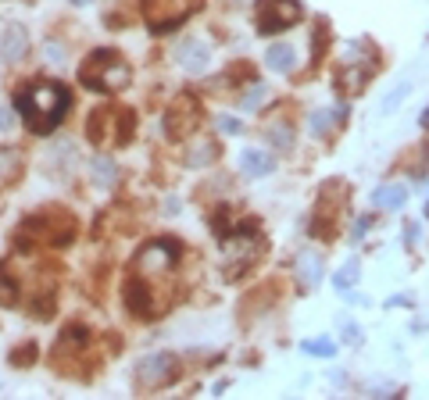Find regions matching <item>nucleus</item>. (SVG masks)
<instances>
[{
    "mask_svg": "<svg viewBox=\"0 0 429 400\" xmlns=\"http://www.w3.org/2000/svg\"><path fill=\"white\" fill-rule=\"evenodd\" d=\"M68 108H72L68 86L51 83V79H29L15 93V111L22 115V122L33 136H51L65 122Z\"/></svg>",
    "mask_w": 429,
    "mask_h": 400,
    "instance_id": "obj_1",
    "label": "nucleus"
},
{
    "mask_svg": "<svg viewBox=\"0 0 429 400\" xmlns=\"http://www.w3.org/2000/svg\"><path fill=\"white\" fill-rule=\"evenodd\" d=\"M129 76H133L129 61H125L118 51H111V47L90 51L86 61H83L79 72H76V79H79L86 90H93V93H118L122 86H129Z\"/></svg>",
    "mask_w": 429,
    "mask_h": 400,
    "instance_id": "obj_2",
    "label": "nucleus"
},
{
    "mask_svg": "<svg viewBox=\"0 0 429 400\" xmlns=\"http://www.w3.org/2000/svg\"><path fill=\"white\" fill-rule=\"evenodd\" d=\"M133 125H136V118L129 108L108 104V108H93V115L86 122V136L93 147H125L133 136Z\"/></svg>",
    "mask_w": 429,
    "mask_h": 400,
    "instance_id": "obj_3",
    "label": "nucleus"
},
{
    "mask_svg": "<svg viewBox=\"0 0 429 400\" xmlns=\"http://www.w3.org/2000/svg\"><path fill=\"white\" fill-rule=\"evenodd\" d=\"M204 8V0H140V15L150 33H172Z\"/></svg>",
    "mask_w": 429,
    "mask_h": 400,
    "instance_id": "obj_4",
    "label": "nucleus"
},
{
    "mask_svg": "<svg viewBox=\"0 0 429 400\" xmlns=\"http://www.w3.org/2000/svg\"><path fill=\"white\" fill-rule=\"evenodd\" d=\"M258 250H262V232L254 229V222H247V225L240 222V229L233 236L222 232V265H226V275L237 279L240 272H247L254 265Z\"/></svg>",
    "mask_w": 429,
    "mask_h": 400,
    "instance_id": "obj_5",
    "label": "nucleus"
},
{
    "mask_svg": "<svg viewBox=\"0 0 429 400\" xmlns=\"http://www.w3.org/2000/svg\"><path fill=\"white\" fill-rule=\"evenodd\" d=\"M133 379H136L140 389H165V386H172L179 379V357L165 354V350L161 354H147V357L136 361Z\"/></svg>",
    "mask_w": 429,
    "mask_h": 400,
    "instance_id": "obj_6",
    "label": "nucleus"
},
{
    "mask_svg": "<svg viewBox=\"0 0 429 400\" xmlns=\"http://www.w3.org/2000/svg\"><path fill=\"white\" fill-rule=\"evenodd\" d=\"M304 8L301 0H258V29L269 33H286L301 22Z\"/></svg>",
    "mask_w": 429,
    "mask_h": 400,
    "instance_id": "obj_7",
    "label": "nucleus"
},
{
    "mask_svg": "<svg viewBox=\"0 0 429 400\" xmlns=\"http://www.w3.org/2000/svg\"><path fill=\"white\" fill-rule=\"evenodd\" d=\"M197 122H200V104H197V97H190V93L175 97V101L168 104L165 118H161V125H165V133H168L172 140H186V136L197 129Z\"/></svg>",
    "mask_w": 429,
    "mask_h": 400,
    "instance_id": "obj_8",
    "label": "nucleus"
},
{
    "mask_svg": "<svg viewBox=\"0 0 429 400\" xmlns=\"http://www.w3.org/2000/svg\"><path fill=\"white\" fill-rule=\"evenodd\" d=\"M29 54V29L26 26H19V22H11L8 29H4V36H0V58L4 61H22Z\"/></svg>",
    "mask_w": 429,
    "mask_h": 400,
    "instance_id": "obj_9",
    "label": "nucleus"
},
{
    "mask_svg": "<svg viewBox=\"0 0 429 400\" xmlns=\"http://www.w3.org/2000/svg\"><path fill=\"white\" fill-rule=\"evenodd\" d=\"M322 272H326V265H322V254H319V250H301V254H297V279H301L308 289L322 282Z\"/></svg>",
    "mask_w": 429,
    "mask_h": 400,
    "instance_id": "obj_10",
    "label": "nucleus"
},
{
    "mask_svg": "<svg viewBox=\"0 0 429 400\" xmlns=\"http://www.w3.org/2000/svg\"><path fill=\"white\" fill-rule=\"evenodd\" d=\"M207 47L200 43V40H186L182 47H179V65L186 68V72H204L207 68Z\"/></svg>",
    "mask_w": 429,
    "mask_h": 400,
    "instance_id": "obj_11",
    "label": "nucleus"
},
{
    "mask_svg": "<svg viewBox=\"0 0 429 400\" xmlns=\"http://www.w3.org/2000/svg\"><path fill=\"white\" fill-rule=\"evenodd\" d=\"M372 204L376 207H386V211H400L408 204V190L400 183H386V186H376L372 193Z\"/></svg>",
    "mask_w": 429,
    "mask_h": 400,
    "instance_id": "obj_12",
    "label": "nucleus"
},
{
    "mask_svg": "<svg viewBox=\"0 0 429 400\" xmlns=\"http://www.w3.org/2000/svg\"><path fill=\"white\" fill-rule=\"evenodd\" d=\"M240 168H244V175L262 179V175L272 172V158L265 150H240Z\"/></svg>",
    "mask_w": 429,
    "mask_h": 400,
    "instance_id": "obj_13",
    "label": "nucleus"
},
{
    "mask_svg": "<svg viewBox=\"0 0 429 400\" xmlns=\"http://www.w3.org/2000/svg\"><path fill=\"white\" fill-rule=\"evenodd\" d=\"M265 65H269L272 72H294V65H297V51L286 47V43H272L269 54H265Z\"/></svg>",
    "mask_w": 429,
    "mask_h": 400,
    "instance_id": "obj_14",
    "label": "nucleus"
},
{
    "mask_svg": "<svg viewBox=\"0 0 429 400\" xmlns=\"http://www.w3.org/2000/svg\"><path fill=\"white\" fill-rule=\"evenodd\" d=\"M19 168H22V158H19V150H11V147H0V190H4V186H11V183L19 179Z\"/></svg>",
    "mask_w": 429,
    "mask_h": 400,
    "instance_id": "obj_15",
    "label": "nucleus"
},
{
    "mask_svg": "<svg viewBox=\"0 0 429 400\" xmlns=\"http://www.w3.org/2000/svg\"><path fill=\"white\" fill-rule=\"evenodd\" d=\"M90 168H93V183H97V186H104V190H108V186H115V179H118V165H115L111 158H104V154H100V158H93V165H90Z\"/></svg>",
    "mask_w": 429,
    "mask_h": 400,
    "instance_id": "obj_16",
    "label": "nucleus"
},
{
    "mask_svg": "<svg viewBox=\"0 0 429 400\" xmlns=\"http://www.w3.org/2000/svg\"><path fill=\"white\" fill-rule=\"evenodd\" d=\"M358 275H361V265H358V257H351L347 265H340V268H336V275H333V286H336L340 293H347V289L358 282Z\"/></svg>",
    "mask_w": 429,
    "mask_h": 400,
    "instance_id": "obj_17",
    "label": "nucleus"
},
{
    "mask_svg": "<svg viewBox=\"0 0 429 400\" xmlns=\"http://www.w3.org/2000/svg\"><path fill=\"white\" fill-rule=\"evenodd\" d=\"M336 118H343V108H340L336 115H333V111H326V108H322V111H311V118H308L311 136H326V133L333 129V122H336Z\"/></svg>",
    "mask_w": 429,
    "mask_h": 400,
    "instance_id": "obj_18",
    "label": "nucleus"
},
{
    "mask_svg": "<svg viewBox=\"0 0 429 400\" xmlns=\"http://www.w3.org/2000/svg\"><path fill=\"white\" fill-rule=\"evenodd\" d=\"M301 350L311 354V357H333V354H336V343H333L329 336H315V339H304Z\"/></svg>",
    "mask_w": 429,
    "mask_h": 400,
    "instance_id": "obj_19",
    "label": "nucleus"
},
{
    "mask_svg": "<svg viewBox=\"0 0 429 400\" xmlns=\"http://www.w3.org/2000/svg\"><path fill=\"white\" fill-rule=\"evenodd\" d=\"M408 93H411V83H408V79H400V83H397V86H393V90H390V93L383 97V104H379V111H383V115H390V111H397V104H400V101H404Z\"/></svg>",
    "mask_w": 429,
    "mask_h": 400,
    "instance_id": "obj_20",
    "label": "nucleus"
},
{
    "mask_svg": "<svg viewBox=\"0 0 429 400\" xmlns=\"http://www.w3.org/2000/svg\"><path fill=\"white\" fill-rule=\"evenodd\" d=\"M269 140H272L276 150H290L294 147V129L283 125V122H276V125H269Z\"/></svg>",
    "mask_w": 429,
    "mask_h": 400,
    "instance_id": "obj_21",
    "label": "nucleus"
},
{
    "mask_svg": "<svg viewBox=\"0 0 429 400\" xmlns=\"http://www.w3.org/2000/svg\"><path fill=\"white\" fill-rule=\"evenodd\" d=\"M214 154H219V147H214V143H204V147H197V150L186 158V165H190V168H204L207 161H214Z\"/></svg>",
    "mask_w": 429,
    "mask_h": 400,
    "instance_id": "obj_22",
    "label": "nucleus"
},
{
    "mask_svg": "<svg viewBox=\"0 0 429 400\" xmlns=\"http://www.w3.org/2000/svg\"><path fill=\"white\" fill-rule=\"evenodd\" d=\"M368 72H372V68H358V72H354V68H347V72L340 76V79H343V90H351V93H354V90H361V86L368 83Z\"/></svg>",
    "mask_w": 429,
    "mask_h": 400,
    "instance_id": "obj_23",
    "label": "nucleus"
},
{
    "mask_svg": "<svg viewBox=\"0 0 429 400\" xmlns=\"http://www.w3.org/2000/svg\"><path fill=\"white\" fill-rule=\"evenodd\" d=\"M265 93H269V90H265V83H251V90H247V93H244V101H240V108H244V111H254V108L265 101Z\"/></svg>",
    "mask_w": 429,
    "mask_h": 400,
    "instance_id": "obj_24",
    "label": "nucleus"
},
{
    "mask_svg": "<svg viewBox=\"0 0 429 400\" xmlns=\"http://www.w3.org/2000/svg\"><path fill=\"white\" fill-rule=\"evenodd\" d=\"M219 129H222V133H229V136H237V133H244V122H237V118L222 115V118H219Z\"/></svg>",
    "mask_w": 429,
    "mask_h": 400,
    "instance_id": "obj_25",
    "label": "nucleus"
},
{
    "mask_svg": "<svg viewBox=\"0 0 429 400\" xmlns=\"http://www.w3.org/2000/svg\"><path fill=\"white\" fill-rule=\"evenodd\" d=\"M340 329H343V336H347V343H361V329L351 322V318H343L340 322Z\"/></svg>",
    "mask_w": 429,
    "mask_h": 400,
    "instance_id": "obj_26",
    "label": "nucleus"
},
{
    "mask_svg": "<svg viewBox=\"0 0 429 400\" xmlns=\"http://www.w3.org/2000/svg\"><path fill=\"white\" fill-rule=\"evenodd\" d=\"M368 225H372V218H358V222H354V229H351V236H354V240H361V236L368 232Z\"/></svg>",
    "mask_w": 429,
    "mask_h": 400,
    "instance_id": "obj_27",
    "label": "nucleus"
},
{
    "mask_svg": "<svg viewBox=\"0 0 429 400\" xmlns=\"http://www.w3.org/2000/svg\"><path fill=\"white\" fill-rule=\"evenodd\" d=\"M422 240V229L415 225V222H408V229H404V243H418Z\"/></svg>",
    "mask_w": 429,
    "mask_h": 400,
    "instance_id": "obj_28",
    "label": "nucleus"
},
{
    "mask_svg": "<svg viewBox=\"0 0 429 400\" xmlns=\"http://www.w3.org/2000/svg\"><path fill=\"white\" fill-rule=\"evenodd\" d=\"M8 125H11V115H8L4 108H0V129H8Z\"/></svg>",
    "mask_w": 429,
    "mask_h": 400,
    "instance_id": "obj_29",
    "label": "nucleus"
},
{
    "mask_svg": "<svg viewBox=\"0 0 429 400\" xmlns=\"http://www.w3.org/2000/svg\"><path fill=\"white\" fill-rule=\"evenodd\" d=\"M418 125H422V129H429V108H425V115L418 118Z\"/></svg>",
    "mask_w": 429,
    "mask_h": 400,
    "instance_id": "obj_30",
    "label": "nucleus"
},
{
    "mask_svg": "<svg viewBox=\"0 0 429 400\" xmlns=\"http://www.w3.org/2000/svg\"><path fill=\"white\" fill-rule=\"evenodd\" d=\"M72 4H79V8H86V4H93V0H72Z\"/></svg>",
    "mask_w": 429,
    "mask_h": 400,
    "instance_id": "obj_31",
    "label": "nucleus"
},
{
    "mask_svg": "<svg viewBox=\"0 0 429 400\" xmlns=\"http://www.w3.org/2000/svg\"><path fill=\"white\" fill-rule=\"evenodd\" d=\"M425 218H429V200H425Z\"/></svg>",
    "mask_w": 429,
    "mask_h": 400,
    "instance_id": "obj_32",
    "label": "nucleus"
}]
</instances>
